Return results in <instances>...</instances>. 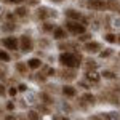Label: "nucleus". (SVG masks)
<instances>
[{
	"mask_svg": "<svg viewBox=\"0 0 120 120\" xmlns=\"http://www.w3.org/2000/svg\"><path fill=\"white\" fill-rule=\"evenodd\" d=\"M59 63H61L63 67H74V69H77L83 63V58L77 51H64V53L59 55Z\"/></svg>",
	"mask_w": 120,
	"mask_h": 120,
	"instance_id": "nucleus-1",
	"label": "nucleus"
},
{
	"mask_svg": "<svg viewBox=\"0 0 120 120\" xmlns=\"http://www.w3.org/2000/svg\"><path fill=\"white\" fill-rule=\"evenodd\" d=\"M64 24H66L64 27L67 29L71 34H74V35H80V34H83V32L86 30L85 22H79V21H75V19H67Z\"/></svg>",
	"mask_w": 120,
	"mask_h": 120,
	"instance_id": "nucleus-2",
	"label": "nucleus"
},
{
	"mask_svg": "<svg viewBox=\"0 0 120 120\" xmlns=\"http://www.w3.org/2000/svg\"><path fill=\"white\" fill-rule=\"evenodd\" d=\"M56 13L55 10L51 8H46V7H40V8H37V11H35V16H37L38 19H42V21H46V19L50 18H56Z\"/></svg>",
	"mask_w": 120,
	"mask_h": 120,
	"instance_id": "nucleus-3",
	"label": "nucleus"
},
{
	"mask_svg": "<svg viewBox=\"0 0 120 120\" xmlns=\"http://www.w3.org/2000/svg\"><path fill=\"white\" fill-rule=\"evenodd\" d=\"M19 50L22 53H29V51L34 50V42L29 35H21L19 37Z\"/></svg>",
	"mask_w": 120,
	"mask_h": 120,
	"instance_id": "nucleus-4",
	"label": "nucleus"
},
{
	"mask_svg": "<svg viewBox=\"0 0 120 120\" xmlns=\"http://www.w3.org/2000/svg\"><path fill=\"white\" fill-rule=\"evenodd\" d=\"M85 5H86V8L93 10V11H102V10H107V2H106V0H86Z\"/></svg>",
	"mask_w": 120,
	"mask_h": 120,
	"instance_id": "nucleus-5",
	"label": "nucleus"
},
{
	"mask_svg": "<svg viewBox=\"0 0 120 120\" xmlns=\"http://www.w3.org/2000/svg\"><path fill=\"white\" fill-rule=\"evenodd\" d=\"M75 75H77V72H75L74 67H64V69L59 71V77L64 82H72V80H75Z\"/></svg>",
	"mask_w": 120,
	"mask_h": 120,
	"instance_id": "nucleus-6",
	"label": "nucleus"
},
{
	"mask_svg": "<svg viewBox=\"0 0 120 120\" xmlns=\"http://www.w3.org/2000/svg\"><path fill=\"white\" fill-rule=\"evenodd\" d=\"M0 42H2V45L5 46L7 50H11V51H16L19 48V42L16 37H5V38H2Z\"/></svg>",
	"mask_w": 120,
	"mask_h": 120,
	"instance_id": "nucleus-7",
	"label": "nucleus"
},
{
	"mask_svg": "<svg viewBox=\"0 0 120 120\" xmlns=\"http://www.w3.org/2000/svg\"><path fill=\"white\" fill-rule=\"evenodd\" d=\"M83 50L86 51V53H99L102 50V46L99 42H94V40H88V42H85V45H83Z\"/></svg>",
	"mask_w": 120,
	"mask_h": 120,
	"instance_id": "nucleus-8",
	"label": "nucleus"
},
{
	"mask_svg": "<svg viewBox=\"0 0 120 120\" xmlns=\"http://www.w3.org/2000/svg\"><path fill=\"white\" fill-rule=\"evenodd\" d=\"M66 19H75V21H83V22H86V19L83 18V15L80 13V11H77V10L74 8H69L66 10Z\"/></svg>",
	"mask_w": 120,
	"mask_h": 120,
	"instance_id": "nucleus-9",
	"label": "nucleus"
},
{
	"mask_svg": "<svg viewBox=\"0 0 120 120\" xmlns=\"http://www.w3.org/2000/svg\"><path fill=\"white\" fill-rule=\"evenodd\" d=\"M67 32H69V30H67L66 27L56 26V29L53 30V38L58 40V42H59V40H66V38H67Z\"/></svg>",
	"mask_w": 120,
	"mask_h": 120,
	"instance_id": "nucleus-10",
	"label": "nucleus"
},
{
	"mask_svg": "<svg viewBox=\"0 0 120 120\" xmlns=\"http://www.w3.org/2000/svg\"><path fill=\"white\" fill-rule=\"evenodd\" d=\"M16 29H18V24L15 21H5L0 26V30H3V32H15Z\"/></svg>",
	"mask_w": 120,
	"mask_h": 120,
	"instance_id": "nucleus-11",
	"label": "nucleus"
},
{
	"mask_svg": "<svg viewBox=\"0 0 120 120\" xmlns=\"http://www.w3.org/2000/svg\"><path fill=\"white\" fill-rule=\"evenodd\" d=\"M63 94L67 96V98H74L75 94H77V90H75L72 85H64L63 86Z\"/></svg>",
	"mask_w": 120,
	"mask_h": 120,
	"instance_id": "nucleus-12",
	"label": "nucleus"
},
{
	"mask_svg": "<svg viewBox=\"0 0 120 120\" xmlns=\"http://www.w3.org/2000/svg\"><path fill=\"white\" fill-rule=\"evenodd\" d=\"M15 69L19 72V75H27V71L30 69V67H29L27 63H16Z\"/></svg>",
	"mask_w": 120,
	"mask_h": 120,
	"instance_id": "nucleus-13",
	"label": "nucleus"
},
{
	"mask_svg": "<svg viewBox=\"0 0 120 120\" xmlns=\"http://www.w3.org/2000/svg\"><path fill=\"white\" fill-rule=\"evenodd\" d=\"M82 99L86 102L88 106H94V104H96V96H94V94H91V93H83Z\"/></svg>",
	"mask_w": 120,
	"mask_h": 120,
	"instance_id": "nucleus-14",
	"label": "nucleus"
},
{
	"mask_svg": "<svg viewBox=\"0 0 120 120\" xmlns=\"http://www.w3.org/2000/svg\"><path fill=\"white\" fill-rule=\"evenodd\" d=\"M56 29V26H55V22H51V21H43V24H42V30L43 32H53Z\"/></svg>",
	"mask_w": 120,
	"mask_h": 120,
	"instance_id": "nucleus-15",
	"label": "nucleus"
},
{
	"mask_svg": "<svg viewBox=\"0 0 120 120\" xmlns=\"http://www.w3.org/2000/svg\"><path fill=\"white\" fill-rule=\"evenodd\" d=\"M40 99H42V102H45V104H48V106H50V104H53V96H50V94H48V93H40Z\"/></svg>",
	"mask_w": 120,
	"mask_h": 120,
	"instance_id": "nucleus-16",
	"label": "nucleus"
},
{
	"mask_svg": "<svg viewBox=\"0 0 120 120\" xmlns=\"http://www.w3.org/2000/svg\"><path fill=\"white\" fill-rule=\"evenodd\" d=\"M27 64L30 69H38L40 66H42V61L38 59V58H32V59H29L27 61Z\"/></svg>",
	"mask_w": 120,
	"mask_h": 120,
	"instance_id": "nucleus-17",
	"label": "nucleus"
},
{
	"mask_svg": "<svg viewBox=\"0 0 120 120\" xmlns=\"http://www.w3.org/2000/svg\"><path fill=\"white\" fill-rule=\"evenodd\" d=\"M86 79H88L90 82H93V83H98L101 77L96 74V72H90V71H86Z\"/></svg>",
	"mask_w": 120,
	"mask_h": 120,
	"instance_id": "nucleus-18",
	"label": "nucleus"
},
{
	"mask_svg": "<svg viewBox=\"0 0 120 120\" xmlns=\"http://www.w3.org/2000/svg\"><path fill=\"white\" fill-rule=\"evenodd\" d=\"M15 13H16L18 18H26L27 16V8L26 7H18V8L15 10Z\"/></svg>",
	"mask_w": 120,
	"mask_h": 120,
	"instance_id": "nucleus-19",
	"label": "nucleus"
},
{
	"mask_svg": "<svg viewBox=\"0 0 120 120\" xmlns=\"http://www.w3.org/2000/svg\"><path fill=\"white\" fill-rule=\"evenodd\" d=\"M117 37H119V35H115V34H111V32H107V34L104 35V40H106L107 43H117Z\"/></svg>",
	"mask_w": 120,
	"mask_h": 120,
	"instance_id": "nucleus-20",
	"label": "nucleus"
},
{
	"mask_svg": "<svg viewBox=\"0 0 120 120\" xmlns=\"http://www.w3.org/2000/svg\"><path fill=\"white\" fill-rule=\"evenodd\" d=\"M120 8V3L115 2V0H107V10H112V11H117Z\"/></svg>",
	"mask_w": 120,
	"mask_h": 120,
	"instance_id": "nucleus-21",
	"label": "nucleus"
},
{
	"mask_svg": "<svg viewBox=\"0 0 120 120\" xmlns=\"http://www.w3.org/2000/svg\"><path fill=\"white\" fill-rule=\"evenodd\" d=\"M58 48L59 50H71V48H77V43H69V42L67 43H61L59 42L58 43Z\"/></svg>",
	"mask_w": 120,
	"mask_h": 120,
	"instance_id": "nucleus-22",
	"label": "nucleus"
},
{
	"mask_svg": "<svg viewBox=\"0 0 120 120\" xmlns=\"http://www.w3.org/2000/svg\"><path fill=\"white\" fill-rule=\"evenodd\" d=\"M10 59H11V56L5 51V50H0V61H3V63H8Z\"/></svg>",
	"mask_w": 120,
	"mask_h": 120,
	"instance_id": "nucleus-23",
	"label": "nucleus"
},
{
	"mask_svg": "<svg viewBox=\"0 0 120 120\" xmlns=\"http://www.w3.org/2000/svg\"><path fill=\"white\" fill-rule=\"evenodd\" d=\"M79 40H80V42H88V40H91V35L86 34V32H83V34L79 35Z\"/></svg>",
	"mask_w": 120,
	"mask_h": 120,
	"instance_id": "nucleus-24",
	"label": "nucleus"
},
{
	"mask_svg": "<svg viewBox=\"0 0 120 120\" xmlns=\"http://www.w3.org/2000/svg\"><path fill=\"white\" fill-rule=\"evenodd\" d=\"M102 77H104V79H109V80H114V79H117V75L114 74V72H111V71H106V72L102 74Z\"/></svg>",
	"mask_w": 120,
	"mask_h": 120,
	"instance_id": "nucleus-25",
	"label": "nucleus"
},
{
	"mask_svg": "<svg viewBox=\"0 0 120 120\" xmlns=\"http://www.w3.org/2000/svg\"><path fill=\"white\" fill-rule=\"evenodd\" d=\"M112 53H114V51H112L111 48H106L104 51H99V56H101V58H109Z\"/></svg>",
	"mask_w": 120,
	"mask_h": 120,
	"instance_id": "nucleus-26",
	"label": "nucleus"
},
{
	"mask_svg": "<svg viewBox=\"0 0 120 120\" xmlns=\"http://www.w3.org/2000/svg\"><path fill=\"white\" fill-rule=\"evenodd\" d=\"M27 117H29V119L37 120V119H40V114H38V112H35V111H29L27 112Z\"/></svg>",
	"mask_w": 120,
	"mask_h": 120,
	"instance_id": "nucleus-27",
	"label": "nucleus"
},
{
	"mask_svg": "<svg viewBox=\"0 0 120 120\" xmlns=\"http://www.w3.org/2000/svg\"><path fill=\"white\" fill-rule=\"evenodd\" d=\"M5 77H7V66L3 64V66H0V79L3 80Z\"/></svg>",
	"mask_w": 120,
	"mask_h": 120,
	"instance_id": "nucleus-28",
	"label": "nucleus"
},
{
	"mask_svg": "<svg viewBox=\"0 0 120 120\" xmlns=\"http://www.w3.org/2000/svg\"><path fill=\"white\" fill-rule=\"evenodd\" d=\"M85 63H86V69H90V67H96V61H93V59H86Z\"/></svg>",
	"mask_w": 120,
	"mask_h": 120,
	"instance_id": "nucleus-29",
	"label": "nucleus"
},
{
	"mask_svg": "<svg viewBox=\"0 0 120 120\" xmlns=\"http://www.w3.org/2000/svg\"><path fill=\"white\" fill-rule=\"evenodd\" d=\"M38 43H40V46H43V48H48V46H50V40H46V38H42Z\"/></svg>",
	"mask_w": 120,
	"mask_h": 120,
	"instance_id": "nucleus-30",
	"label": "nucleus"
},
{
	"mask_svg": "<svg viewBox=\"0 0 120 120\" xmlns=\"http://www.w3.org/2000/svg\"><path fill=\"white\" fill-rule=\"evenodd\" d=\"M8 94H10V96H13V98H15V96L18 94V90H16V88H10V90H8Z\"/></svg>",
	"mask_w": 120,
	"mask_h": 120,
	"instance_id": "nucleus-31",
	"label": "nucleus"
},
{
	"mask_svg": "<svg viewBox=\"0 0 120 120\" xmlns=\"http://www.w3.org/2000/svg\"><path fill=\"white\" fill-rule=\"evenodd\" d=\"M0 96H7V90H5V85H0Z\"/></svg>",
	"mask_w": 120,
	"mask_h": 120,
	"instance_id": "nucleus-32",
	"label": "nucleus"
},
{
	"mask_svg": "<svg viewBox=\"0 0 120 120\" xmlns=\"http://www.w3.org/2000/svg\"><path fill=\"white\" fill-rule=\"evenodd\" d=\"M7 3H22L24 0H5Z\"/></svg>",
	"mask_w": 120,
	"mask_h": 120,
	"instance_id": "nucleus-33",
	"label": "nucleus"
},
{
	"mask_svg": "<svg viewBox=\"0 0 120 120\" xmlns=\"http://www.w3.org/2000/svg\"><path fill=\"white\" fill-rule=\"evenodd\" d=\"M7 109H8V111H13V109H15V104H13V102L10 101L8 104H7Z\"/></svg>",
	"mask_w": 120,
	"mask_h": 120,
	"instance_id": "nucleus-34",
	"label": "nucleus"
},
{
	"mask_svg": "<svg viewBox=\"0 0 120 120\" xmlns=\"http://www.w3.org/2000/svg\"><path fill=\"white\" fill-rule=\"evenodd\" d=\"M18 90H19V91H26V90H27V86H26V85H19Z\"/></svg>",
	"mask_w": 120,
	"mask_h": 120,
	"instance_id": "nucleus-35",
	"label": "nucleus"
},
{
	"mask_svg": "<svg viewBox=\"0 0 120 120\" xmlns=\"http://www.w3.org/2000/svg\"><path fill=\"white\" fill-rule=\"evenodd\" d=\"M117 43L120 45V34H119V37H117Z\"/></svg>",
	"mask_w": 120,
	"mask_h": 120,
	"instance_id": "nucleus-36",
	"label": "nucleus"
},
{
	"mask_svg": "<svg viewBox=\"0 0 120 120\" xmlns=\"http://www.w3.org/2000/svg\"><path fill=\"white\" fill-rule=\"evenodd\" d=\"M2 15H3V10H2V7H0V16H2Z\"/></svg>",
	"mask_w": 120,
	"mask_h": 120,
	"instance_id": "nucleus-37",
	"label": "nucleus"
},
{
	"mask_svg": "<svg viewBox=\"0 0 120 120\" xmlns=\"http://www.w3.org/2000/svg\"><path fill=\"white\" fill-rule=\"evenodd\" d=\"M58 2H63V0H58Z\"/></svg>",
	"mask_w": 120,
	"mask_h": 120,
	"instance_id": "nucleus-38",
	"label": "nucleus"
},
{
	"mask_svg": "<svg viewBox=\"0 0 120 120\" xmlns=\"http://www.w3.org/2000/svg\"><path fill=\"white\" fill-rule=\"evenodd\" d=\"M119 11H120V8H119Z\"/></svg>",
	"mask_w": 120,
	"mask_h": 120,
	"instance_id": "nucleus-39",
	"label": "nucleus"
}]
</instances>
